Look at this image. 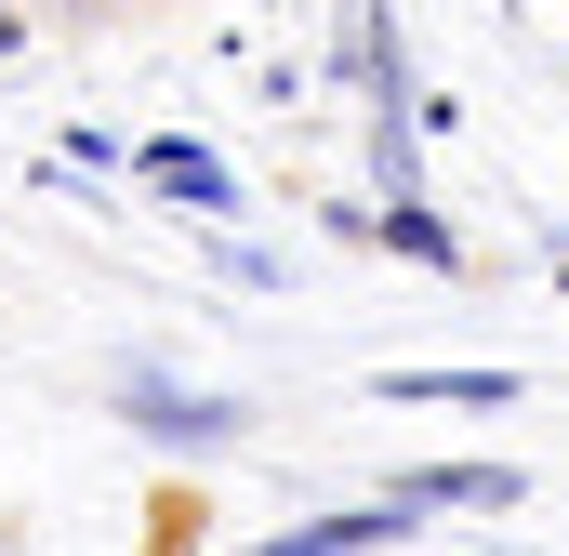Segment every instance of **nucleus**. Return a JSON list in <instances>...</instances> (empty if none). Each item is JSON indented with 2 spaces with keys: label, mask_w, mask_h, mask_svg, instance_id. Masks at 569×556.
Listing matches in <instances>:
<instances>
[{
  "label": "nucleus",
  "mask_w": 569,
  "mask_h": 556,
  "mask_svg": "<svg viewBox=\"0 0 569 556\" xmlns=\"http://www.w3.org/2000/svg\"><path fill=\"white\" fill-rule=\"evenodd\" d=\"M120 411H133L159 450H226V437L252 424L239 398H199V385H172V371H120Z\"/></svg>",
  "instance_id": "1"
},
{
  "label": "nucleus",
  "mask_w": 569,
  "mask_h": 556,
  "mask_svg": "<svg viewBox=\"0 0 569 556\" xmlns=\"http://www.w3.org/2000/svg\"><path fill=\"white\" fill-rule=\"evenodd\" d=\"M385 504H398V517H517L530 477H517V464H411Z\"/></svg>",
  "instance_id": "2"
},
{
  "label": "nucleus",
  "mask_w": 569,
  "mask_h": 556,
  "mask_svg": "<svg viewBox=\"0 0 569 556\" xmlns=\"http://www.w3.org/2000/svg\"><path fill=\"white\" fill-rule=\"evenodd\" d=\"M411 530L398 504H345V517H305V530H279V544H252V556H385Z\"/></svg>",
  "instance_id": "3"
},
{
  "label": "nucleus",
  "mask_w": 569,
  "mask_h": 556,
  "mask_svg": "<svg viewBox=\"0 0 569 556\" xmlns=\"http://www.w3.org/2000/svg\"><path fill=\"white\" fill-rule=\"evenodd\" d=\"M146 186L186 199V212H239V172H226L212 146H146Z\"/></svg>",
  "instance_id": "4"
},
{
  "label": "nucleus",
  "mask_w": 569,
  "mask_h": 556,
  "mask_svg": "<svg viewBox=\"0 0 569 556\" xmlns=\"http://www.w3.org/2000/svg\"><path fill=\"white\" fill-rule=\"evenodd\" d=\"M385 398H411V411H503L517 371H385Z\"/></svg>",
  "instance_id": "5"
},
{
  "label": "nucleus",
  "mask_w": 569,
  "mask_h": 556,
  "mask_svg": "<svg viewBox=\"0 0 569 556\" xmlns=\"http://www.w3.org/2000/svg\"><path fill=\"white\" fill-rule=\"evenodd\" d=\"M385 239H398V252H425V266H463V239L437 226V212L411 199V186H398V212H385Z\"/></svg>",
  "instance_id": "6"
},
{
  "label": "nucleus",
  "mask_w": 569,
  "mask_h": 556,
  "mask_svg": "<svg viewBox=\"0 0 569 556\" xmlns=\"http://www.w3.org/2000/svg\"><path fill=\"white\" fill-rule=\"evenodd\" d=\"M557 278H569V252H557Z\"/></svg>",
  "instance_id": "7"
},
{
  "label": "nucleus",
  "mask_w": 569,
  "mask_h": 556,
  "mask_svg": "<svg viewBox=\"0 0 569 556\" xmlns=\"http://www.w3.org/2000/svg\"><path fill=\"white\" fill-rule=\"evenodd\" d=\"M0 556H13V544H0Z\"/></svg>",
  "instance_id": "8"
}]
</instances>
